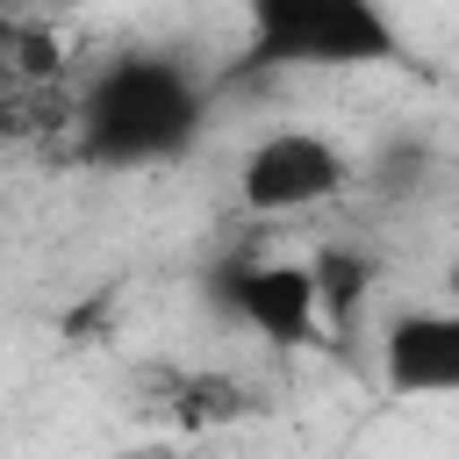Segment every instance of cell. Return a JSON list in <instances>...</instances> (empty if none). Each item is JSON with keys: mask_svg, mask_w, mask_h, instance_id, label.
Listing matches in <instances>:
<instances>
[{"mask_svg": "<svg viewBox=\"0 0 459 459\" xmlns=\"http://www.w3.org/2000/svg\"><path fill=\"white\" fill-rule=\"evenodd\" d=\"M373 373L387 394H409V402L459 394V323L437 301L430 308H387V323L373 330Z\"/></svg>", "mask_w": 459, "mask_h": 459, "instance_id": "3957f363", "label": "cell"}, {"mask_svg": "<svg viewBox=\"0 0 459 459\" xmlns=\"http://www.w3.org/2000/svg\"><path fill=\"white\" fill-rule=\"evenodd\" d=\"M359 165L337 136L308 129V122H280L258 129L237 151V208L265 230V222H316L323 208H337L351 194Z\"/></svg>", "mask_w": 459, "mask_h": 459, "instance_id": "7a4b0ae2", "label": "cell"}, {"mask_svg": "<svg viewBox=\"0 0 459 459\" xmlns=\"http://www.w3.org/2000/svg\"><path fill=\"white\" fill-rule=\"evenodd\" d=\"M79 158L86 165H165L208 129L215 86L186 50H115L79 79Z\"/></svg>", "mask_w": 459, "mask_h": 459, "instance_id": "6da1fadb", "label": "cell"}]
</instances>
